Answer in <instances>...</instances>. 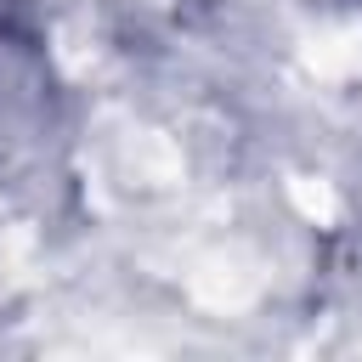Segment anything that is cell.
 <instances>
[{
	"mask_svg": "<svg viewBox=\"0 0 362 362\" xmlns=\"http://www.w3.org/2000/svg\"><path fill=\"white\" fill-rule=\"evenodd\" d=\"M311 68H322V74H345V68H356L362 62V34L351 28V34H322V40H311Z\"/></svg>",
	"mask_w": 362,
	"mask_h": 362,
	"instance_id": "1",
	"label": "cell"
},
{
	"mask_svg": "<svg viewBox=\"0 0 362 362\" xmlns=\"http://www.w3.org/2000/svg\"><path fill=\"white\" fill-rule=\"evenodd\" d=\"M294 204L311 215V221H334V198L328 187H311V181H294Z\"/></svg>",
	"mask_w": 362,
	"mask_h": 362,
	"instance_id": "2",
	"label": "cell"
}]
</instances>
